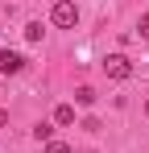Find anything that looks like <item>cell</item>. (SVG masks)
<instances>
[{
  "label": "cell",
  "mask_w": 149,
  "mask_h": 153,
  "mask_svg": "<svg viewBox=\"0 0 149 153\" xmlns=\"http://www.w3.org/2000/svg\"><path fill=\"white\" fill-rule=\"evenodd\" d=\"M50 21H54L58 29H74L79 25V4H74V0H58L54 13H50Z\"/></svg>",
  "instance_id": "6da1fadb"
},
{
  "label": "cell",
  "mask_w": 149,
  "mask_h": 153,
  "mask_svg": "<svg viewBox=\"0 0 149 153\" xmlns=\"http://www.w3.org/2000/svg\"><path fill=\"white\" fill-rule=\"evenodd\" d=\"M104 71H108V79H128L133 75V62H128L124 54H108V58H104Z\"/></svg>",
  "instance_id": "7a4b0ae2"
},
{
  "label": "cell",
  "mask_w": 149,
  "mask_h": 153,
  "mask_svg": "<svg viewBox=\"0 0 149 153\" xmlns=\"http://www.w3.org/2000/svg\"><path fill=\"white\" fill-rule=\"evenodd\" d=\"M0 71L4 75H17V71H25V58L17 50H0Z\"/></svg>",
  "instance_id": "3957f363"
},
{
  "label": "cell",
  "mask_w": 149,
  "mask_h": 153,
  "mask_svg": "<svg viewBox=\"0 0 149 153\" xmlns=\"http://www.w3.org/2000/svg\"><path fill=\"white\" fill-rule=\"evenodd\" d=\"M54 124H74V108H71V103H58V112H54Z\"/></svg>",
  "instance_id": "277c9868"
},
{
  "label": "cell",
  "mask_w": 149,
  "mask_h": 153,
  "mask_svg": "<svg viewBox=\"0 0 149 153\" xmlns=\"http://www.w3.org/2000/svg\"><path fill=\"white\" fill-rule=\"evenodd\" d=\"M74 103L91 108V103H95V87H79V91H74Z\"/></svg>",
  "instance_id": "5b68a950"
},
{
  "label": "cell",
  "mask_w": 149,
  "mask_h": 153,
  "mask_svg": "<svg viewBox=\"0 0 149 153\" xmlns=\"http://www.w3.org/2000/svg\"><path fill=\"white\" fill-rule=\"evenodd\" d=\"M42 33H46L42 21H29V25H25V42H42Z\"/></svg>",
  "instance_id": "8992f818"
},
{
  "label": "cell",
  "mask_w": 149,
  "mask_h": 153,
  "mask_svg": "<svg viewBox=\"0 0 149 153\" xmlns=\"http://www.w3.org/2000/svg\"><path fill=\"white\" fill-rule=\"evenodd\" d=\"M33 141H46V145H50V141H54V128H50L46 120H42V124L33 128Z\"/></svg>",
  "instance_id": "52a82bcc"
},
{
  "label": "cell",
  "mask_w": 149,
  "mask_h": 153,
  "mask_svg": "<svg viewBox=\"0 0 149 153\" xmlns=\"http://www.w3.org/2000/svg\"><path fill=\"white\" fill-rule=\"evenodd\" d=\"M46 153H71V145H62V141H50V145H46Z\"/></svg>",
  "instance_id": "ba28073f"
},
{
  "label": "cell",
  "mask_w": 149,
  "mask_h": 153,
  "mask_svg": "<svg viewBox=\"0 0 149 153\" xmlns=\"http://www.w3.org/2000/svg\"><path fill=\"white\" fill-rule=\"evenodd\" d=\"M137 29H141V37H145V42H149V13H145V17H141V25H137Z\"/></svg>",
  "instance_id": "9c48e42d"
},
{
  "label": "cell",
  "mask_w": 149,
  "mask_h": 153,
  "mask_svg": "<svg viewBox=\"0 0 149 153\" xmlns=\"http://www.w3.org/2000/svg\"><path fill=\"white\" fill-rule=\"evenodd\" d=\"M4 124H8V112H4V108H0V128H4Z\"/></svg>",
  "instance_id": "30bf717a"
},
{
  "label": "cell",
  "mask_w": 149,
  "mask_h": 153,
  "mask_svg": "<svg viewBox=\"0 0 149 153\" xmlns=\"http://www.w3.org/2000/svg\"><path fill=\"white\" fill-rule=\"evenodd\" d=\"M145 116H149V103H145Z\"/></svg>",
  "instance_id": "8fae6325"
}]
</instances>
